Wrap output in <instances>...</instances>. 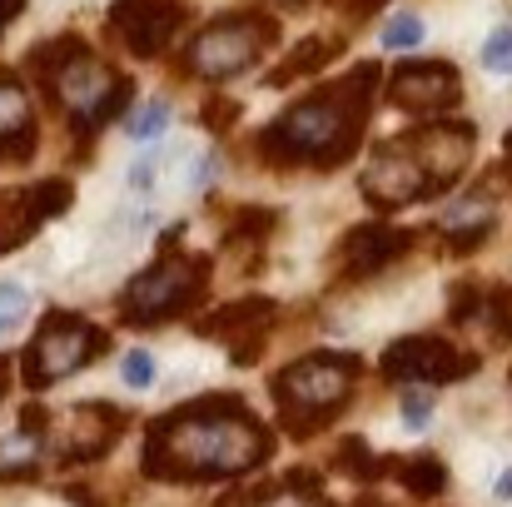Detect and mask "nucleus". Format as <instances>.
Masks as SVG:
<instances>
[{"instance_id":"nucleus-1","label":"nucleus","mask_w":512,"mask_h":507,"mask_svg":"<svg viewBox=\"0 0 512 507\" xmlns=\"http://www.w3.org/2000/svg\"><path fill=\"white\" fill-rule=\"evenodd\" d=\"M274 438L239 393H204L150 423L140 473L155 483H219L269 463Z\"/></svg>"},{"instance_id":"nucleus-2","label":"nucleus","mask_w":512,"mask_h":507,"mask_svg":"<svg viewBox=\"0 0 512 507\" xmlns=\"http://www.w3.org/2000/svg\"><path fill=\"white\" fill-rule=\"evenodd\" d=\"M378 90V65H353L343 80L304 95L289 105L274 125L259 130L254 150L274 169H339L358 155L363 145V120L373 110Z\"/></svg>"},{"instance_id":"nucleus-3","label":"nucleus","mask_w":512,"mask_h":507,"mask_svg":"<svg viewBox=\"0 0 512 507\" xmlns=\"http://www.w3.org/2000/svg\"><path fill=\"white\" fill-rule=\"evenodd\" d=\"M30 70L40 90L70 115L75 135H95L105 120H115L130 105V80L115 65H105L80 35H60L30 50Z\"/></svg>"},{"instance_id":"nucleus-4","label":"nucleus","mask_w":512,"mask_h":507,"mask_svg":"<svg viewBox=\"0 0 512 507\" xmlns=\"http://www.w3.org/2000/svg\"><path fill=\"white\" fill-rule=\"evenodd\" d=\"M363 378V358L358 353H304L299 363H289L284 373H274V403H279V423L294 443L319 438L353 398Z\"/></svg>"},{"instance_id":"nucleus-5","label":"nucleus","mask_w":512,"mask_h":507,"mask_svg":"<svg viewBox=\"0 0 512 507\" xmlns=\"http://www.w3.org/2000/svg\"><path fill=\"white\" fill-rule=\"evenodd\" d=\"M209 289V259L194 254V249H179V244H160V259L135 274L120 294V319L135 324V329H155L165 319L189 314Z\"/></svg>"},{"instance_id":"nucleus-6","label":"nucleus","mask_w":512,"mask_h":507,"mask_svg":"<svg viewBox=\"0 0 512 507\" xmlns=\"http://www.w3.org/2000/svg\"><path fill=\"white\" fill-rule=\"evenodd\" d=\"M279 40V25L259 10H234V15H219L209 20L189 50H184V70L194 80H229V75H244L269 45Z\"/></svg>"},{"instance_id":"nucleus-7","label":"nucleus","mask_w":512,"mask_h":507,"mask_svg":"<svg viewBox=\"0 0 512 507\" xmlns=\"http://www.w3.org/2000/svg\"><path fill=\"white\" fill-rule=\"evenodd\" d=\"M105 348H110V334H105V329H95V324L80 319V314L55 309V314H45L40 334L30 338V348H25V358H20V378H25V388H35V393H40V388H55V383H65L70 373L100 363Z\"/></svg>"},{"instance_id":"nucleus-8","label":"nucleus","mask_w":512,"mask_h":507,"mask_svg":"<svg viewBox=\"0 0 512 507\" xmlns=\"http://www.w3.org/2000/svg\"><path fill=\"white\" fill-rule=\"evenodd\" d=\"M478 373V353L448 343L443 334H413L383 348V378L393 383H458Z\"/></svg>"},{"instance_id":"nucleus-9","label":"nucleus","mask_w":512,"mask_h":507,"mask_svg":"<svg viewBox=\"0 0 512 507\" xmlns=\"http://www.w3.org/2000/svg\"><path fill=\"white\" fill-rule=\"evenodd\" d=\"M358 189H363V199H368L373 209H383V214L408 209V204H423V199H438V194H433V179L423 174L418 155L408 150L403 135L383 140V145L368 155V169H363V184H358Z\"/></svg>"},{"instance_id":"nucleus-10","label":"nucleus","mask_w":512,"mask_h":507,"mask_svg":"<svg viewBox=\"0 0 512 507\" xmlns=\"http://www.w3.org/2000/svg\"><path fill=\"white\" fill-rule=\"evenodd\" d=\"M125 433H130V413L120 403H80L65 413V428L55 438V468L100 463Z\"/></svg>"},{"instance_id":"nucleus-11","label":"nucleus","mask_w":512,"mask_h":507,"mask_svg":"<svg viewBox=\"0 0 512 507\" xmlns=\"http://www.w3.org/2000/svg\"><path fill=\"white\" fill-rule=\"evenodd\" d=\"M274 319H279V304L254 294V299H234V304H224L219 314H209L204 324H194V334L224 343V348H229V363L249 368V363L264 353L269 334H274Z\"/></svg>"},{"instance_id":"nucleus-12","label":"nucleus","mask_w":512,"mask_h":507,"mask_svg":"<svg viewBox=\"0 0 512 507\" xmlns=\"http://www.w3.org/2000/svg\"><path fill=\"white\" fill-rule=\"evenodd\" d=\"M184 20H189V10L179 0H115V10H110V30L140 60L165 55Z\"/></svg>"},{"instance_id":"nucleus-13","label":"nucleus","mask_w":512,"mask_h":507,"mask_svg":"<svg viewBox=\"0 0 512 507\" xmlns=\"http://www.w3.org/2000/svg\"><path fill=\"white\" fill-rule=\"evenodd\" d=\"M403 140H408V150L418 155L423 174L433 179V194H448V189L463 179L468 160H473V140H478V130L463 125V120H433V125L408 130Z\"/></svg>"},{"instance_id":"nucleus-14","label":"nucleus","mask_w":512,"mask_h":507,"mask_svg":"<svg viewBox=\"0 0 512 507\" xmlns=\"http://www.w3.org/2000/svg\"><path fill=\"white\" fill-rule=\"evenodd\" d=\"M388 100L408 115H443L463 100V80L448 60H408L393 70Z\"/></svg>"},{"instance_id":"nucleus-15","label":"nucleus","mask_w":512,"mask_h":507,"mask_svg":"<svg viewBox=\"0 0 512 507\" xmlns=\"http://www.w3.org/2000/svg\"><path fill=\"white\" fill-rule=\"evenodd\" d=\"M413 239H418V234L393 229V224H358V229H348V234H343L339 254H334V269H339L343 284L373 279V274L393 269V264L413 249Z\"/></svg>"},{"instance_id":"nucleus-16","label":"nucleus","mask_w":512,"mask_h":507,"mask_svg":"<svg viewBox=\"0 0 512 507\" xmlns=\"http://www.w3.org/2000/svg\"><path fill=\"white\" fill-rule=\"evenodd\" d=\"M438 229H443V249H448V254H473V249H483L488 234L498 229V209H493L488 184L473 189V194H463V199H453Z\"/></svg>"},{"instance_id":"nucleus-17","label":"nucleus","mask_w":512,"mask_h":507,"mask_svg":"<svg viewBox=\"0 0 512 507\" xmlns=\"http://www.w3.org/2000/svg\"><path fill=\"white\" fill-rule=\"evenodd\" d=\"M40 145V130H35V110L25 100V85L15 75H0V160L10 165H25Z\"/></svg>"},{"instance_id":"nucleus-18","label":"nucleus","mask_w":512,"mask_h":507,"mask_svg":"<svg viewBox=\"0 0 512 507\" xmlns=\"http://www.w3.org/2000/svg\"><path fill=\"white\" fill-rule=\"evenodd\" d=\"M219 507H339L324 488H319V478L314 473H289V478H279V483H269V488H234V493H224Z\"/></svg>"},{"instance_id":"nucleus-19","label":"nucleus","mask_w":512,"mask_h":507,"mask_svg":"<svg viewBox=\"0 0 512 507\" xmlns=\"http://www.w3.org/2000/svg\"><path fill=\"white\" fill-rule=\"evenodd\" d=\"M40 224H45V209L35 189H0V254L30 244Z\"/></svg>"},{"instance_id":"nucleus-20","label":"nucleus","mask_w":512,"mask_h":507,"mask_svg":"<svg viewBox=\"0 0 512 507\" xmlns=\"http://www.w3.org/2000/svg\"><path fill=\"white\" fill-rule=\"evenodd\" d=\"M339 55V40L334 35H309V40H299V50L269 75V85H289V80H304V75H314V70H324L329 60Z\"/></svg>"},{"instance_id":"nucleus-21","label":"nucleus","mask_w":512,"mask_h":507,"mask_svg":"<svg viewBox=\"0 0 512 507\" xmlns=\"http://www.w3.org/2000/svg\"><path fill=\"white\" fill-rule=\"evenodd\" d=\"M393 473H398V483H403L413 498H438V493H448V468H443L433 453L393 458Z\"/></svg>"},{"instance_id":"nucleus-22","label":"nucleus","mask_w":512,"mask_h":507,"mask_svg":"<svg viewBox=\"0 0 512 507\" xmlns=\"http://www.w3.org/2000/svg\"><path fill=\"white\" fill-rule=\"evenodd\" d=\"M334 468H339L343 478H353V483H373L378 473H388L393 468V458H378L363 438H339V448H334V458H329Z\"/></svg>"},{"instance_id":"nucleus-23","label":"nucleus","mask_w":512,"mask_h":507,"mask_svg":"<svg viewBox=\"0 0 512 507\" xmlns=\"http://www.w3.org/2000/svg\"><path fill=\"white\" fill-rule=\"evenodd\" d=\"M165 130H170V105H165V100H150L145 110L130 115V140H140V145L160 140Z\"/></svg>"},{"instance_id":"nucleus-24","label":"nucleus","mask_w":512,"mask_h":507,"mask_svg":"<svg viewBox=\"0 0 512 507\" xmlns=\"http://www.w3.org/2000/svg\"><path fill=\"white\" fill-rule=\"evenodd\" d=\"M25 314H30V294H25V284L0 279V334H10Z\"/></svg>"},{"instance_id":"nucleus-25","label":"nucleus","mask_w":512,"mask_h":507,"mask_svg":"<svg viewBox=\"0 0 512 507\" xmlns=\"http://www.w3.org/2000/svg\"><path fill=\"white\" fill-rule=\"evenodd\" d=\"M483 70L512 75V25H498V30L483 40Z\"/></svg>"},{"instance_id":"nucleus-26","label":"nucleus","mask_w":512,"mask_h":507,"mask_svg":"<svg viewBox=\"0 0 512 507\" xmlns=\"http://www.w3.org/2000/svg\"><path fill=\"white\" fill-rule=\"evenodd\" d=\"M483 319L493 324V334H498V338H512V284H498V289H488Z\"/></svg>"},{"instance_id":"nucleus-27","label":"nucleus","mask_w":512,"mask_h":507,"mask_svg":"<svg viewBox=\"0 0 512 507\" xmlns=\"http://www.w3.org/2000/svg\"><path fill=\"white\" fill-rule=\"evenodd\" d=\"M423 40V20L418 15H393L388 25H383V45L388 50H413Z\"/></svg>"},{"instance_id":"nucleus-28","label":"nucleus","mask_w":512,"mask_h":507,"mask_svg":"<svg viewBox=\"0 0 512 507\" xmlns=\"http://www.w3.org/2000/svg\"><path fill=\"white\" fill-rule=\"evenodd\" d=\"M120 378H125L130 388H150V383H155V358H150L145 348H130L125 363H120Z\"/></svg>"},{"instance_id":"nucleus-29","label":"nucleus","mask_w":512,"mask_h":507,"mask_svg":"<svg viewBox=\"0 0 512 507\" xmlns=\"http://www.w3.org/2000/svg\"><path fill=\"white\" fill-rule=\"evenodd\" d=\"M428 418H433V398L428 393H403V423L408 428H428Z\"/></svg>"},{"instance_id":"nucleus-30","label":"nucleus","mask_w":512,"mask_h":507,"mask_svg":"<svg viewBox=\"0 0 512 507\" xmlns=\"http://www.w3.org/2000/svg\"><path fill=\"white\" fill-rule=\"evenodd\" d=\"M155 174H160V160L145 155L140 165L130 169V189H135V194H150V189H155Z\"/></svg>"},{"instance_id":"nucleus-31","label":"nucleus","mask_w":512,"mask_h":507,"mask_svg":"<svg viewBox=\"0 0 512 507\" xmlns=\"http://www.w3.org/2000/svg\"><path fill=\"white\" fill-rule=\"evenodd\" d=\"M234 115H239V105H234V100H214V105H204V125H214V130H224Z\"/></svg>"},{"instance_id":"nucleus-32","label":"nucleus","mask_w":512,"mask_h":507,"mask_svg":"<svg viewBox=\"0 0 512 507\" xmlns=\"http://www.w3.org/2000/svg\"><path fill=\"white\" fill-rule=\"evenodd\" d=\"M493 498H503V503H512V468L503 473V478H498V483H493Z\"/></svg>"},{"instance_id":"nucleus-33","label":"nucleus","mask_w":512,"mask_h":507,"mask_svg":"<svg viewBox=\"0 0 512 507\" xmlns=\"http://www.w3.org/2000/svg\"><path fill=\"white\" fill-rule=\"evenodd\" d=\"M15 15H20V0H0V30H5Z\"/></svg>"},{"instance_id":"nucleus-34","label":"nucleus","mask_w":512,"mask_h":507,"mask_svg":"<svg viewBox=\"0 0 512 507\" xmlns=\"http://www.w3.org/2000/svg\"><path fill=\"white\" fill-rule=\"evenodd\" d=\"M5 383H10V358H0V398H5Z\"/></svg>"},{"instance_id":"nucleus-35","label":"nucleus","mask_w":512,"mask_h":507,"mask_svg":"<svg viewBox=\"0 0 512 507\" xmlns=\"http://www.w3.org/2000/svg\"><path fill=\"white\" fill-rule=\"evenodd\" d=\"M383 0H353V10H378Z\"/></svg>"},{"instance_id":"nucleus-36","label":"nucleus","mask_w":512,"mask_h":507,"mask_svg":"<svg viewBox=\"0 0 512 507\" xmlns=\"http://www.w3.org/2000/svg\"><path fill=\"white\" fill-rule=\"evenodd\" d=\"M358 507H388V503H378V498H368V503H358Z\"/></svg>"},{"instance_id":"nucleus-37","label":"nucleus","mask_w":512,"mask_h":507,"mask_svg":"<svg viewBox=\"0 0 512 507\" xmlns=\"http://www.w3.org/2000/svg\"><path fill=\"white\" fill-rule=\"evenodd\" d=\"M503 150H508V155H512V130H508V140H503Z\"/></svg>"},{"instance_id":"nucleus-38","label":"nucleus","mask_w":512,"mask_h":507,"mask_svg":"<svg viewBox=\"0 0 512 507\" xmlns=\"http://www.w3.org/2000/svg\"><path fill=\"white\" fill-rule=\"evenodd\" d=\"M294 5H299V0H294Z\"/></svg>"}]
</instances>
